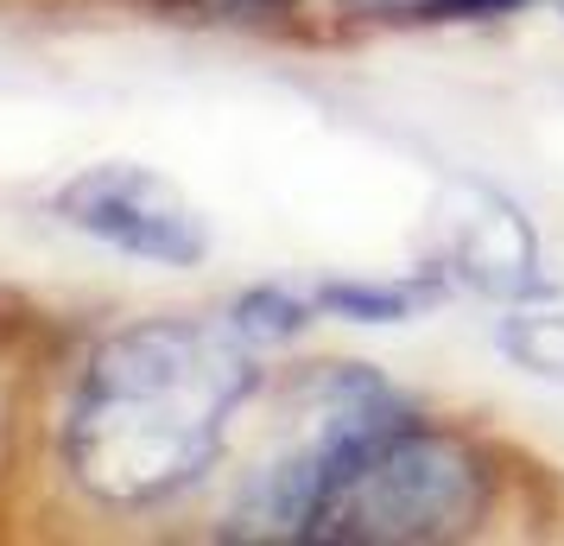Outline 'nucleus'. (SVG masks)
I'll return each mask as SVG.
<instances>
[{
    "label": "nucleus",
    "mask_w": 564,
    "mask_h": 546,
    "mask_svg": "<svg viewBox=\"0 0 564 546\" xmlns=\"http://www.w3.org/2000/svg\"><path fill=\"white\" fill-rule=\"evenodd\" d=\"M444 235H451L444 260H451V274H463L469 287L495 292V299H527V292H539L533 235H527V223L501 197L463 191L457 216H444Z\"/></svg>",
    "instance_id": "3"
},
{
    "label": "nucleus",
    "mask_w": 564,
    "mask_h": 546,
    "mask_svg": "<svg viewBox=\"0 0 564 546\" xmlns=\"http://www.w3.org/2000/svg\"><path fill=\"white\" fill-rule=\"evenodd\" d=\"M437 287L432 280H393V287H324L317 306L343 318H361V324H393V318H412L419 306H432Z\"/></svg>",
    "instance_id": "4"
},
{
    "label": "nucleus",
    "mask_w": 564,
    "mask_h": 546,
    "mask_svg": "<svg viewBox=\"0 0 564 546\" xmlns=\"http://www.w3.org/2000/svg\"><path fill=\"white\" fill-rule=\"evenodd\" d=\"M501 350L520 368H533V375L564 388V318H508L501 324Z\"/></svg>",
    "instance_id": "5"
},
{
    "label": "nucleus",
    "mask_w": 564,
    "mask_h": 546,
    "mask_svg": "<svg viewBox=\"0 0 564 546\" xmlns=\"http://www.w3.org/2000/svg\"><path fill=\"white\" fill-rule=\"evenodd\" d=\"M393 7H412V13H419V20H425V13H432L437 0H393Z\"/></svg>",
    "instance_id": "7"
},
{
    "label": "nucleus",
    "mask_w": 564,
    "mask_h": 546,
    "mask_svg": "<svg viewBox=\"0 0 564 546\" xmlns=\"http://www.w3.org/2000/svg\"><path fill=\"white\" fill-rule=\"evenodd\" d=\"M57 216L70 229L96 235L115 255L153 260V267H191L209 248L204 216L165 179L140 172V165H89V172H77L57 191Z\"/></svg>",
    "instance_id": "2"
},
{
    "label": "nucleus",
    "mask_w": 564,
    "mask_h": 546,
    "mask_svg": "<svg viewBox=\"0 0 564 546\" xmlns=\"http://www.w3.org/2000/svg\"><path fill=\"white\" fill-rule=\"evenodd\" d=\"M508 7H520V0H437L425 20H482V13H508Z\"/></svg>",
    "instance_id": "6"
},
{
    "label": "nucleus",
    "mask_w": 564,
    "mask_h": 546,
    "mask_svg": "<svg viewBox=\"0 0 564 546\" xmlns=\"http://www.w3.org/2000/svg\"><path fill=\"white\" fill-rule=\"evenodd\" d=\"M254 382L260 363L241 318L128 324L83 363L64 414V464L96 502H165L216 464Z\"/></svg>",
    "instance_id": "1"
}]
</instances>
